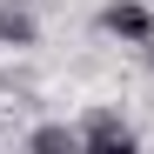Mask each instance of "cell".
I'll list each match as a JSON object with an SVG mask.
<instances>
[{
	"label": "cell",
	"mask_w": 154,
	"mask_h": 154,
	"mask_svg": "<svg viewBox=\"0 0 154 154\" xmlns=\"http://www.w3.org/2000/svg\"><path fill=\"white\" fill-rule=\"evenodd\" d=\"M100 27H107L114 40L147 47L154 40V14H147V0H107V7H100Z\"/></svg>",
	"instance_id": "obj_1"
},
{
	"label": "cell",
	"mask_w": 154,
	"mask_h": 154,
	"mask_svg": "<svg viewBox=\"0 0 154 154\" xmlns=\"http://www.w3.org/2000/svg\"><path fill=\"white\" fill-rule=\"evenodd\" d=\"M27 147H34V154H60V147H81V127H54V121H47V127H34V134H27Z\"/></svg>",
	"instance_id": "obj_4"
},
{
	"label": "cell",
	"mask_w": 154,
	"mask_h": 154,
	"mask_svg": "<svg viewBox=\"0 0 154 154\" xmlns=\"http://www.w3.org/2000/svg\"><path fill=\"white\" fill-rule=\"evenodd\" d=\"M147 60H154V54H147Z\"/></svg>",
	"instance_id": "obj_5"
},
{
	"label": "cell",
	"mask_w": 154,
	"mask_h": 154,
	"mask_svg": "<svg viewBox=\"0 0 154 154\" xmlns=\"http://www.w3.org/2000/svg\"><path fill=\"white\" fill-rule=\"evenodd\" d=\"M81 147H94V154H134V127L121 114H107V107H94L81 121Z\"/></svg>",
	"instance_id": "obj_2"
},
{
	"label": "cell",
	"mask_w": 154,
	"mask_h": 154,
	"mask_svg": "<svg viewBox=\"0 0 154 154\" xmlns=\"http://www.w3.org/2000/svg\"><path fill=\"white\" fill-rule=\"evenodd\" d=\"M34 40H40V20L20 0H0V47H34Z\"/></svg>",
	"instance_id": "obj_3"
}]
</instances>
